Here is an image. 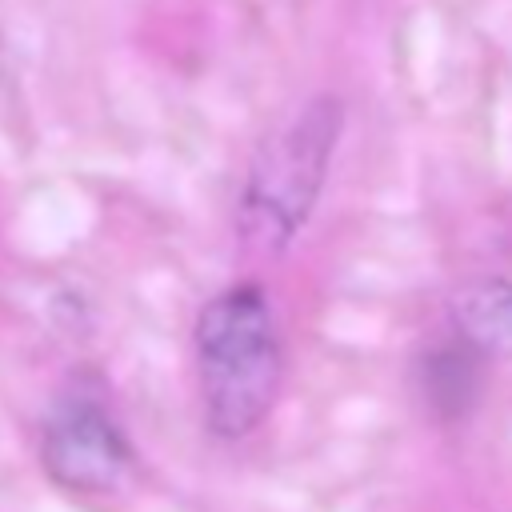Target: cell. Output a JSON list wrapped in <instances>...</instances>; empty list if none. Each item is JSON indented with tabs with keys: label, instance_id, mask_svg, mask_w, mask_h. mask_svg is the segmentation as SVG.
<instances>
[{
	"label": "cell",
	"instance_id": "cell-1",
	"mask_svg": "<svg viewBox=\"0 0 512 512\" xmlns=\"http://www.w3.org/2000/svg\"><path fill=\"white\" fill-rule=\"evenodd\" d=\"M192 356L208 432L240 440L260 428L284 384V344L260 280H236L200 308Z\"/></svg>",
	"mask_w": 512,
	"mask_h": 512
},
{
	"label": "cell",
	"instance_id": "cell-2",
	"mask_svg": "<svg viewBox=\"0 0 512 512\" xmlns=\"http://www.w3.org/2000/svg\"><path fill=\"white\" fill-rule=\"evenodd\" d=\"M340 132L344 100L336 92H320L304 100L272 136H264L236 200V236L248 256H280L308 224Z\"/></svg>",
	"mask_w": 512,
	"mask_h": 512
},
{
	"label": "cell",
	"instance_id": "cell-3",
	"mask_svg": "<svg viewBox=\"0 0 512 512\" xmlns=\"http://www.w3.org/2000/svg\"><path fill=\"white\" fill-rule=\"evenodd\" d=\"M40 460L60 488L112 492L132 468V444L96 392L72 388L44 420Z\"/></svg>",
	"mask_w": 512,
	"mask_h": 512
},
{
	"label": "cell",
	"instance_id": "cell-4",
	"mask_svg": "<svg viewBox=\"0 0 512 512\" xmlns=\"http://www.w3.org/2000/svg\"><path fill=\"white\" fill-rule=\"evenodd\" d=\"M452 336H460L480 356H512V280L480 276L452 292L448 300Z\"/></svg>",
	"mask_w": 512,
	"mask_h": 512
},
{
	"label": "cell",
	"instance_id": "cell-5",
	"mask_svg": "<svg viewBox=\"0 0 512 512\" xmlns=\"http://www.w3.org/2000/svg\"><path fill=\"white\" fill-rule=\"evenodd\" d=\"M480 360L484 356L476 348H468L460 336L440 340V344L420 352L416 380H420V392H424L428 408L440 420H460L476 404V396H480Z\"/></svg>",
	"mask_w": 512,
	"mask_h": 512
}]
</instances>
